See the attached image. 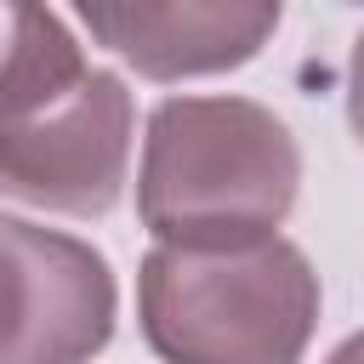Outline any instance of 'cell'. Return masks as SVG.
I'll use <instances>...</instances> for the list:
<instances>
[{
  "mask_svg": "<svg viewBox=\"0 0 364 364\" xmlns=\"http://www.w3.org/2000/svg\"><path fill=\"white\" fill-rule=\"evenodd\" d=\"M131 91L40 6H0V193L102 216L125 188Z\"/></svg>",
  "mask_w": 364,
  "mask_h": 364,
  "instance_id": "6da1fadb",
  "label": "cell"
},
{
  "mask_svg": "<svg viewBox=\"0 0 364 364\" xmlns=\"http://www.w3.org/2000/svg\"><path fill=\"white\" fill-rule=\"evenodd\" d=\"M301 154L279 114L245 97H171L148 119L136 210L176 250L262 245L296 205Z\"/></svg>",
  "mask_w": 364,
  "mask_h": 364,
  "instance_id": "7a4b0ae2",
  "label": "cell"
},
{
  "mask_svg": "<svg viewBox=\"0 0 364 364\" xmlns=\"http://www.w3.org/2000/svg\"><path fill=\"white\" fill-rule=\"evenodd\" d=\"M136 301L165 364H301L318 279L284 239L233 250L159 245L142 262Z\"/></svg>",
  "mask_w": 364,
  "mask_h": 364,
  "instance_id": "3957f363",
  "label": "cell"
},
{
  "mask_svg": "<svg viewBox=\"0 0 364 364\" xmlns=\"http://www.w3.org/2000/svg\"><path fill=\"white\" fill-rule=\"evenodd\" d=\"M108 330V262L74 233L0 216V364H85Z\"/></svg>",
  "mask_w": 364,
  "mask_h": 364,
  "instance_id": "277c9868",
  "label": "cell"
},
{
  "mask_svg": "<svg viewBox=\"0 0 364 364\" xmlns=\"http://www.w3.org/2000/svg\"><path fill=\"white\" fill-rule=\"evenodd\" d=\"M80 23L114 46L125 63H136L148 80H182V74H216L239 68L267 46L279 28V6H245V0H176V6H80Z\"/></svg>",
  "mask_w": 364,
  "mask_h": 364,
  "instance_id": "5b68a950",
  "label": "cell"
},
{
  "mask_svg": "<svg viewBox=\"0 0 364 364\" xmlns=\"http://www.w3.org/2000/svg\"><path fill=\"white\" fill-rule=\"evenodd\" d=\"M347 119H353V131H358V142H364V34H358L353 68H347Z\"/></svg>",
  "mask_w": 364,
  "mask_h": 364,
  "instance_id": "8992f818",
  "label": "cell"
},
{
  "mask_svg": "<svg viewBox=\"0 0 364 364\" xmlns=\"http://www.w3.org/2000/svg\"><path fill=\"white\" fill-rule=\"evenodd\" d=\"M324 364H364V330H358V336H347V341H341Z\"/></svg>",
  "mask_w": 364,
  "mask_h": 364,
  "instance_id": "52a82bcc",
  "label": "cell"
}]
</instances>
